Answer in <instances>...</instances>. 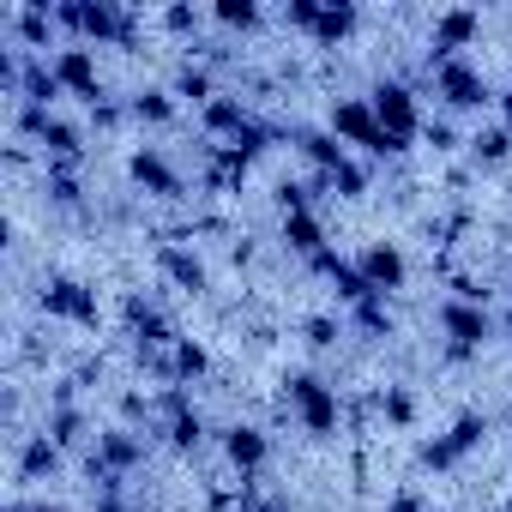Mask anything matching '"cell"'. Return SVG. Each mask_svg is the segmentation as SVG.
<instances>
[{
    "label": "cell",
    "mask_w": 512,
    "mask_h": 512,
    "mask_svg": "<svg viewBox=\"0 0 512 512\" xmlns=\"http://www.w3.org/2000/svg\"><path fill=\"white\" fill-rule=\"evenodd\" d=\"M278 404L296 416V428L308 440H338V428H344V392L314 368H290L278 380Z\"/></svg>",
    "instance_id": "cell-1"
},
{
    "label": "cell",
    "mask_w": 512,
    "mask_h": 512,
    "mask_svg": "<svg viewBox=\"0 0 512 512\" xmlns=\"http://www.w3.org/2000/svg\"><path fill=\"white\" fill-rule=\"evenodd\" d=\"M434 326H440V356L452 362V368H464V362H476L494 338H500V320H494V308H476V302H440L434 308Z\"/></svg>",
    "instance_id": "cell-2"
},
{
    "label": "cell",
    "mask_w": 512,
    "mask_h": 512,
    "mask_svg": "<svg viewBox=\"0 0 512 512\" xmlns=\"http://www.w3.org/2000/svg\"><path fill=\"white\" fill-rule=\"evenodd\" d=\"M145 458H151V434L109 422V428H97V440H91V452H85V482H91V488H103V482H133V476L145 470Z\"/></svg>",
    "instance_id": "cell-3"
},
{
    "label": "cell",
    "mask_w": 512,
    "mask_h": 512,
    "mask_svg": "<svg viewBox=\"0 0 512 512\" xmlns=\"http://www.w3.org/2000/svg\"><path fill=\"white\" fill-rule=\"evenodd\" d=\"M37 314L61 320V326H79V332H97L103 326V296H97V284H85L73 272H49L43 290H37Z\"/></svg>",
    "instance_id": "cell-4"
},
{
    "label": "cell",
    "mask_w": 512,
    "mask_h": 512,
    "mask_svg": "<svg viewBox=\"0 0 512 512\" xmlns=\"http://www.w3.org/2000/svg\"><path fill=\"white\" fill-rule=\"evenodd\" d=\"M428 79H434V97H440V109H446V115H488V109H494V97H500V91L488 85L482 61H470V55H458V61L434 67Z\"/></svg>",
    "instance_id": "cell-5"
},
{
    "label": "cell",
    "mask_w": 512,
    "mask_h": 512,
    "mask_svg": "<svg viewBox=\"0 0 512 512\" xmlns=\"http://www.w3.org/2000/svg\"><path fill=\"white\" fill-rule=\"evenodd\" d=\"M368 103H374V115H380V127L392 133V139H422V127H428V115H422V97H416V85L410 79H374V91H368Z\"/></svg>",
    "instance_id": "cell-6"
},
{
    "label": "cell",
    "mask_w": 512,
    "mask_h": 512,
    "mask_svg": "<svg viewBox=\"0 0 512 512\" xmlns=\"http://www.w3.org/2000/svg\"><path fill=\"white\" fill-rule=\"evenodd\" d=\"M476 37H482V13H476V7H440V13H434V25H428V49H422V67L434 73V67L458 61V55H464Z\"/></svg>",
    "instance_id": "cell-7"
},
{
    "label": "cell",
    "mask_w": 512,
    "mask_h": 512,
    "mask_svg": "<svg viewBox=\"0 0 512 512\" xmlns=\"http://www.w3.org/2000/svg\"><path fill=\"white\" fill-rule=\"evenodd\" d=\"M121 332H127V344H133V356L139 350H175V320L145 296V290H127L121 296Z\"/></svg>",
    "instance_id": "cell-8"
},
{
    "label": "cell",
    "mask_w": 512,
    "mask_h": 512,
    "mask_svg": "<svg viewBox=\"0 0 512 512\" xmlns=\"http://www.w3.org/2000/svg\"><path fill=\"white\" fill-rule=\"evenodd\" d=\"M217 446H223V464L241 482H260V470L272 464V434L260 422H229V428H217Z\"/></svg>",
    "instance_id": "cell-9"
},
{
    "label": "cell",
    "mask_w": 512,
    "mask_h": 512,
    "mask_svg": "<svg viewBox=\"0 0 512 512\" xmlns=\"http://www.w3.org/2000/svg\"><path fill=\"white\" fill-rule=\"evenodd\" d=\"M49 61H55V79H61V91H67V97H79L85 109H97V103L109 97V91H103L97 49H85V43H67V49H55Z\"/></svg>",
    "instance_id": "cell-10"
},
{
    "label": "cell",
    "mask_w": 512,
    "mask_h": 512,
    "mask_svg": "<svg viewBox=\"0 0 512 512\" xmlns=\"http://www.w3.org/2000/svg\"><path fill=\"white\" fill-rule=\"evenodd\" d=\"M127 181H133L145 199H181V193H187V181H181V169L169 163L163 145H133V151H127Z\"/></svg>",
    "instance_id": "cell-11"
},
{
    "label": "cell",
    "mask_w": 512,
    "mask_h": 512,
    "mask_svg": "<svg viewBox=\"0 0 512 512\" xmlns=\"http://www.w3.org/2000/svg\"><path fill=\"white\" fill-rule=\"evenodd\" d=\"M157 272L181 296H211V266L193 241H157Z\"/></svg>",
    "instance_id": "cell-12"
},
{
    "label": "cell",
    "mask_w": 512,
    "mask_h": 512,
    "mask_svg": "<svg viewBox=\"0 0 512 512\" xmlns=\"http://www.w3.org/2000/svg\"><path fill=\"white\" fill-rule=\"evenodd\" d=\"M356 266H362V278L374 284V296H398L404 284H410V260H404V247L398 241H368L362 253H356Z\"/></svg>",
    "instance_id": "cell-13"
},
{
    "label": "cell",
    "mask_w": 512,
    "mask_h": 512,
    "mask_svg": "<svg viewBox=\"0 0 512 512\" xmlns=\"http://www.w3.org/2000/svg\"><path fill=\"white\" fill-rule=\"evenodd\" d=\"M308 272L332 284V296H338V308H344V314H350L356 302H368V296H374V284L362 278V266L350 260V253H338V247H326V253H320V260H314Z\"/></svg>",
    "instance_id": "cell-14"
},
{
    "label": "cell",
    "mask_w": 512,
    "mask_h": 512,
    "mask_svg": "<svg viewBox=\"0 0 512 512\" xmlns=\"http://www.w3.org/2000/svg\"><path fill=\"white\" fill-rule=\"evenodd\" d=\"M247 121H253V103H247L241 91H229V85H223V91H217V97L199 109V133H205L211 145H229V139H235Z\"/></svg>",
    "instance_id": "cell-15"
},
{
    "label": "cell",
    "mask_w": 512,
    "mask_h": 512,
    "mask_svg": "<svg viewBox=\"0 0 512 512\" xmlns=\"http://www.w3.org/2000/svg\"><path fill=\"white\" fill-rule=\"evenodd\" d=\"M85 145H91L85 127H79L73 115H61V109H55V115L43 121V133H37V157H43V163H73V169H85Z\"/></svg>",
    "instance_id": "cell-16"
},
{
    "label": "cell",
    "mask_w": 512,
    "mask_h": 512,
    "mask_svg": "<svg viewBox=\"0 0 512 512\" xmlns=\"http://www.w3.org/2000/svg\"><path fill=\"white\" fill-rule=\"evenodd\" d=\"M290 145L302 151V163H308L314 175H332V169H344V163L356 157V151H350V145H344L332 127H302V121L290 127Z\"/></svg>",
    "instance_id": "cell-17"
},
{
    "label": "cell",
    "mask_w": 512,
    "mask_h": 512,
    "mask_svg": "<svg viewBox=\"0 0 512 512\" xmlns=\"http://www.w3.org/2000/svg\"><path fill=\"white\" fill-rule=\"evenodd\" d=\"M278 241H284L290 260H302V266H314L320 253L332 247V235H326V217H320V211H296V217H284V223H278Z\"/></svg>",
    "instance_id": "cell-18"
},
{
    "label": "cell",
    "mask_w": 512,
    "mask_h": 512,
    "mask_svg": "<svg viewBox=\"0 0 512 512\" xmlns=\"http://www.w3.org/2000/svg\"><path fill=\"white\" fill-rule=\"evenodd\" d=\"M374 416H380L392 434H410V428L422 422V398H416V386H404V380L374 386Z\"/></svg>",
    "instance_id": "cell-19"
},
{
    "label": "cell",
    "mask_w": 512,
    "mask_h": 512,
    "mask_svg": "<svg viewBox=\"0 0 512 512\" xmlns=\"http://www.w3.org/2000/svg\"><path fill=\"white\" fill-rule=\"evenodd\" d=\"M344 320H350V332H356L362 344H392V338H398V314H392V296H368V302H356Z\"/></svg>",
    "instance_id": "cell-20"
},
{
    "label": "cell",
    "mask_w": 512,
    "mask_h": 512,
    "mask_svg": "<svg viewBox=\"0 0 512 512\" xmlns=\"http://www.w3.org/2000/svg\"><path fill=\"white\" fill-rule=\"evenodd\" d=\"M61 464H67V452L37 428V434H19V482H49V476H61Z\"/></svg>",
    "instance_id": "cell-21"
},
{
    "label": "cell",
    "mask_w": 512,
    "mask_h": 512,
    "mask_svg": "<svg viewBox=\"0 0 512 512\" xmlns=\"http://www.w3.org/2000/svg\"><path fill=\"white\" fill-rule=\"evenodd\" d=\"M169 91H175V103H193V109H205L223 85H217V73H211V61H199V55H181V67H175V79H169Z\"/></svg>",
    "instance_id": "cell-22"
},
{
    "label": "cell",
    "mask_w": 512,
    "mask_h": 512,
    "mask_svg": "<svg viewBox=\"0 0 512 512\" xmlns=\"http://www.w3.org/2000/svg\"><path fill=\"white\" fill-rule=\"evenodd\" d=\"M127 115H133V127H175V115H181V103H175V91L169 85H139L133 97H127Z\"/></svg>",
    "instance_id": "cell-23"
},
{
    "label": "cell",
    "mask_w": 512,
    "mask_h": 512,
    "mask_svg": "<svg viewBox=\"0 0 512 512\" xmlns=\"http://www.w3.org/2000/svg\"><path fill=\"white\" fill-rule=\"evenodd\" d=\"M362 31V7L356 0H326V13H320V25H314V49H344L350 37Z\"/></svg>",
    "instance_id": "cell-24"
},
{
    "label": "cell",
    "mask_w": 512,
    "mask_h": 512,
    "mask_svg": "<svg viewBox=\"0 0 512 512\" xmlns=\"http://www.w3.org/2000/svg\"><path fill=\"white\" fill-rule=\"evenodd\" d=\"M67 91H61V79H55V61L49 55H25V79H19V97L13 103H37V109H55Z\"/></svg>",
    "instance_id": "cell-25"
},
{
    "label": "cell",
    "mask_w": 512,
    "mask_h": 512,
    "mask_svg": "<svg viewBox=\"0 0 512 512\" xmlns=\"http://www.w3.org/2000/svg\"><path fill=\"white\" fill-rule=\"evenodd\" d=\"M43 199L55 211H85V175L73 163H43Z\"/></svg>",
    "instance_id": "cell-26"
},
{
    "label": "cell",
    "mask_w": 512,
    "mask_h": 512,
    "mask_svg": "<svg viewBox=\"0 0 512 512\" xmlns=\"http://www.w3.org/2000/svg\"><path fill=\"white\" fill-rule=\"evenodd\" d=\"M464 151H470V163H476V169H500V163L512 157V133H506L500 121H476V127H470V139H464Z\"/></svg>",
    "instance_id": "cell-27"
},
{
    "label": "cell",
    "mask_w": 512,
    "mask_h": 512,
    "mask_svg": "<svg viewBox=\"0 0 512 512\" xmlns=\"http://www.w3.org/2000/svg\"><path fill=\"white\" fill-rule=\"evenodd\" d=\"M344 338H350V320H344V308H320V314H308V320H302V344H308L314 356L338 350Z\"/></svg>",
    "instance_id": "cell-28"
},
{
    "label": "cell",
    "mask_w": 512,
    "mask_h": 512,
    "mask_svg": "<svg viewBox=\"0 0 512 512\" xmlns=\"http://www.w3.org/2000/svg\"><path fill=\"white\" fill-rule=\"evenodd\" d=\"M205 374H211V350H205L199 338H175V350H169V380L193 392Z\"/></svg>",
    "instance_id": "cell-29"
},
{
    "label": "cell",
    "mask_w": 512,
    "mask_h": 512,
    "mask_svg": "<svg viewBox=\"0 0 512 512\" xmlns=\"http://www.w3.org/2000/svg\"><path fill=\"white\" fill-rule=\"evenodd\" d=\"M440 440H446V446H452V458L464 464L470 452H482V446H488V410H458V416H452V428H446Z\"/></svg>",
    "instance_id": "cell-30"
},
{
    "label": "cell",
    "mask_w": 512,
    "mask_h": 512,
    "mask_svg": "<svg viewBox=\"0 0 512 512\" xmlns=\"http://www.w3.org/2000/svg\"><path fill=\"white\" fill-rule=\"evenodd\" d=\"M308 181H314V193H332V199H368V163L362 157H350L332 175H308Z\"/></svg>",
    "instance_id": "cell-31"
},
{
    "label": "cell",
    "mask_w": 512,
    "mask_h": 512,
    "mask_svg": "<svg viewBox=\"0 0 512 512\" xmlns=\"http://www.w3.org/2000/svg\"><path fill=\"white\" fill-rule=\"evenodd\" d=\"M211 25H223V31H235V37H253L266 25V7L260 0H217L211 7Z\"/></svg>",
    "instance_id": "cell-32"
},
{
    "label": "cell",
    "mask_w": 512,
    "mask_h": 512,
    "mask_svg": "<svg viewBox=\"0 0 512 512\" xmlns=\"http://www.w3.org/2000/svg\"><path fill=\"white\" fill-rule=\"evenodd\" d=\"M205 19H211V13L187 7V0H181V7H163V31H169V37H187V55L199 49V31H205Z\"/></svg>",
    "instance_id": "cell-33"
},
{
    "label": "cell",
    "mask_w": 512,
    "mask_h": 512,
    "mask_svg": "<svg viewBox=\"0 0 512 512\" xmlns=\"http://www.w3.org/2000/svg\"><path fill=\"white\" fill-rule=\"evenodd\" d=\"M422 139H428L440 157H452V151H464V139H470V133H458V115L434 109V115H428V127H422Z\"/></svg>",
    "instance_id": "cell-34"
},
{
    "label": "cell",
    "mask_w": 512,
    "mask_h": 512,
    "mask_svg": "<svg viewBox=\"0 0 512 512\" xmlns=\"http://www.w3.org/2000/svg\"><path fill=\"white\" fill-rule=\"evenodd\" d=\"M320 13H326V0H284V31H302V37H314V25H320Z\"/></svg>",
    "instance_id": "cell-35"
},
{
    "label": "cell",
    "mask_w": 512,
    "mask_h": 512,
    "mask_svg": "<svg viewBox=\"0 0 512 512\" xmlns=\"http://www.w3.org/2000/svg\"><path fill=\"white\" fill-rule=\"evenodd\" d=\"M416 464H422V470H434V476H446V470H458V458H452V446H446L440 434L416 446Z\"/></svg>",
    "instance_id": "cell-36"
},
{
    "label": "cell",
    "mask_w": 512,
    "mask_h": 512,
    "mask_svg": "<svg viewBox=\"0 0 512 512\" xmlns=\"http://www.w3.org/2000/svg\"><path fill=\"white\" fill-rule=\"evenodd\" d=\"M386 512H434V500H428L416 482H398V488L386 494Z\"/></svg>",
    "instance_id": "cell-37"
},
{
    "label": "cell",
    "mask_w": 512,
    "mask_h": 512,
    "mask_svg": "<svg viewBox=\"0 0 512 512\" xmlns=\"http://www.w3.org/2000/svg\"><path fill=\"white\" fill-rule=\"evenodd\" d=\"M121 121H133V115H127V97H103V103L91 109V127H97V133H115Z\"/></svg>",
    "instance_id": "cell-38"
},
{
    "label": "cell",
    "mask_w": 512,
    "mask_h": 512,
    "mask_svg": "<svg viewBox=\"0 0 512 512\" xmlns=\"http://www.w3.org/2000/svg\"><path fill=\"white\" fill-rule=\"evenodd\" d=\"M253 253H260V247H253L247 235H235V241H229V260H235V266H253Z\"/></svg>",
    "instance_id": "cell-39"
},
{
    "label": "cell",
    "mask_w": 512,
    "mask_h": 512,
    "mask_svg": "<svg viewBox=\"0 0 512 512\" xmlns=\"http://www.w3.org/2000/svg\"><path fill=\"white\" fill-rule=\"evenodd\" d=\"M253 512H296V500H290V494H266L260 506H253Z\"/></svg>",
    "instance_id": "cell-40"
},
{
    "label": "cell",
    "mask_w": 512,
    "mask_h": 512,
    "mask_svg": "<svg viewBox=\"0 0 512 512\" xmlns=\"http://www.w3.org/2000/svg\"><path fill=\"white\" fill-rule=\"evenodd\" d=\"M494 109H500V115H494V121H500V127H506V133H512V85H506V91H500V97H494Z\"/></svg>",
    "instance_id": "cell-41"
},
{
    "label": "cell",
    "mask_w": 512,
    "mask_h": 512,
    "mask_svg": "<svg viewBox=\"0 0 512 512\" xmlns=\"http://www.w3.org/2000/svg\"><path fill=\"white\" fill-rule=\"evenodd\" d=\"M494 320H500V338H506V344H512V302H506V308H500V314H494Z\"/></svg>",
    "instance_id": "cell-42"
},
{
    "label": "cell",
    "mask_w": 512,
    "mask_h": 512,
    "mask_svg": "<svg viewBox=\"0 0 512 512\" xmlns=\"http://www.w3.org/2000/svg\"><path fill=\"white\" fill-rule=\"evenodd\" d=\"M31 512H67V506H55V500H31Z\"/></svg>",
    "instance_id": "cell-43"
},
{
    "label": "cell",
    "mask_w": 512,
    "mask_h": 512,
    "mask_svg": "<svg viewBox=\"0 0 512 512\" xmlns=\"http://www.w3.org/2000/svg\"><path fill=\"white\" fill-rule=\"evenodd\" d=\"M7 512H31V500H13V506H7Z\"/></svg>",
    "instance_id": "cell-44"
},
{
    "label": "cell",
    "mask_w": 512,
    "mask_h": 512,
    "mask_svg": "<svg viewBox=\"0 0 512 512\" xmlns=\"http://www.w3.org/2000/svg\"><path fill=\"white\" fill-rule=\"evenodd\" d=\"M506 416H512V398H506Z\"/></svg>",
    "instance_id": "cell-45"
}]
</instances>
